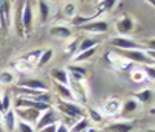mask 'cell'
Returning a JSON list of instances; mask_svg holds the SVG:
<instances>
[{
    "mask_svg": "<svg viewBox=\"0 0 155 132\" xmlns=\"http://www.w3.org/2000/svg\"><path fill=\"white\" fill-rule=\"evenodd\" d=\"M120 53L124 58L130 59L134 62H140V64H152L153 62V59L149 58L147 53L141 51V50H120Z\"/></svg>",
    "mask_w": 155,
    "mask_h": 132,
    "instance_id": "1",
    "label": "cell"
},
{
    "mask_svg": "<svg viewBox=\"0 0 155 132\" xmlns=\"http://www.w3.org/2000/svg\"><path fill=\"white\" fill-rule=\"evenodd\" d=\"M58 109L62 113H65L67 117H70V118H79V117H82V109L79 107V106H76L74 103L59 101L58 103Z\"/></svg>",
    "mask_w": 155,
    "mask_h": 132,
    "instance_id": "2",
    "label": "cell"
},
{
    "mask_svg": "<svg viewBox=\"0 0 155 132\" xmlns=\"http://www.w3.org/2000/svg\"><path fill=\"white\" fill-rule=\"evenodd\" d=\"M56 120H58V113H56V110H53L51 107H48V109L44 112V115H42V117L36 121V123H37V129L41 130V129H42V127H45V126L54 124V123H56Z\"/></svg>",
    "mask_w": 155,
    "mask_h": 132,
    "instance_id": "3",
    "label": "cell"
},
{
    "mask_svg": "<svg viewBox=\"0 0 155 132\" xmlns=\"http://www.w3.org/2000/svg\"><path fill=\"white\" fill-rule=\"evenodd\" d=\"M14 112L22 118V121H25V123H28V121H37V120H39V115H41V110H37V109H31V107L16 109Z\"/></svg>",
    "mask_w": 155,
    "mask_h": 132,
    "instance_id": "4",
    "label": "cell"
},
{
    "mask_svg": "<svg viewBox=\"0 0 155 132\" xmlns=\"http://www.w3.org/2000/svg\"><path fill=\"white\" fill-rule=\"evenodd\" d=\"M112 45L116 47L118 50H137L140 45L134 41H130V39L127 37H115L112 39Z\"/></svg>",
    "mask_w": 155,
    "mask_h": 132,
    "instance_id": "5",
    "label": "cell"
},
{
    "mask_svg": "<svg viewBox=\"0 0 155 132\" xmlns=\"http://www.w3.org/2000/svg\"><path fill=\"white\" fill-rule=\"evenodd\" d=\"M31 20H33V12H31V5L27 2L25 3V8L22 11V17H20V25L23 28L30 30L31 28Z\"/></svg>",
    "mask_w": 155,
    "mask_h": 132,
    "instance_id": "6",
    "label": "cell"
},
{
    "mask_svg": "<svg viewBox=\"0 0 155 132\" xmlns=\"http://www.w3.org/2000/svg\"><path fill=\"white\" fill-rule=\"evenodd\" d=\"M82 30L85 31H93V33H104L107 31V22L104 20H99V22H92V23H87L81 26Z\"/></svg>",
    "mask_w": 155,
    "mask_h": 132,
    "instance_id": "7",
    "label": "cell"
},
{
    "mask_svg": "<svg viewBox=\"0 0 155 132\" xmlns=\"http://www.w3.org/2000/svg\"><path fill=\"white\" fill-rule=\"evenodd\" d=\"M20 86L25 87V89H30V90H39V92H45L47 90L45 83L37 81V79H28V81H23Z\"/></svg>",
    "mask_w": 155,
    "mask_h": 132,
    "instance_id": "8",
    "label": "cell"
},
{
    "mask_svg": "<svg viewBox=\"0 0 155 132\" xmlns=\"http://www.w3.org/2000/svg\"><path fill=\"white\" fill-rule=\"evenodd\" d=\"M132 127L134 126L127 121H118V123H112L110 126H107V130H110V132H130Z\"/></svg>",
    "mask_w": 155,
    "mask_h": 132,
    "instance_id": "9",
    "label": "cell"
},
{
    "mask_svg": "<svg viewBox=\"0 0 155 132\" xmlns=\"http://www.w3.org/2000/svg\"><path fill=\"white\" fill-rule=\"evenodd\" d=\"M116 28H118V31L121 34H129L134 30V22L129 17H124V19H121L118 23H116Z\"/></svg>",
    "mask_w": 155,
    "mask_h": 132,
    "instance_id": "10",
    "label": "cell"
},
{
    "mask_svg": "<svg viewBox=\"0 0 155 132\" xmlns=\"http://www.w3.org/2000/svg\"><path fill=\"white\" fill-rule=\"evenodd\" d=\"M51 36H54L58 39H67L71 36V31L68 28H65V26H53V28L50 30Z\"/></svg>",
    "mask_w": 155,
    "mask_h": 132,
    "instance_id": "11",
    "label": "cell"
},
{
    "mask_svg": "<svg viewBox=\"0 0 155 132\" xmlns=\"http://www.w3.org/2000/svg\"><path fill=\"white\" fill-rule=\"evenodd\" d=\"M54 87H56V92H58V95H59V96H62L64 100H73V92H71L67 86L56 83Z\"/></svg>",
    "mask_w": 155,
    "mask_h": 132,
    "instance_id": "12",
    "label": "cell"
},
{
    "mask_svg": "<svg viewBox=\"0 0 155 132\" xmlns=\"http://www.w3.org/2000/svg\"><path fill=\"white\" fill-rule=\"evenodd\" d=\"M16 126V112L14 110H6L5 112V127L6 130H12Z\"/></svg>",
    "mask_w": 155,
    "mask_h": 132,
    "instance_id": "13",
    "label": "cell"
},
{
    "mask_svg": "<svg viewBox=\"0 0 155 132\" xmlns=\"http://www.w3.org/2000/svg\"><path fill=\"white\" fill-rule=\"evenodd\" d=\"M53 78L56 79L59 84H64V86L68 84V76H67V72L65 70H61V69L53 70Z\"/></svg>",
    "mask_w": 155,
    "mask_h": 132,
    "instance_id": "14",
    "label": "cell"
},
{
    "mask_svg": "<svg viewBox=\"0 0 155 132\" xmlns=\"http://www.w3.org/2000/svg\"><path fill=\"white\" fill-rule=\"evenodd\" d=\"M98 45V41H93V39H88V37H84L82 41H81V44L78 45V50L76 51H85V50H88V48H93V47H96Z\"/></svg>",
    "mask_w": 155,
    "mask_h": 132,
    "instance_id": "15",
    "label": "cell"
},
{
    "mask_svg": "<svg viewBox=\"0 0 155 132\" xmlns=\"http://www.w3.org/2000/svg\"><path fill=\"white\" fill-rule=\"evenodd\" d=\"M135 98H137L138 101H141V103H149V101H152V98H153V90H152V89H146V90H143V92H140V93H137Z\"/></svg>",
    "mask_w": 155,
    "mask_h": 132,
    "instance_id": "16",
    "label": "cell"
},
{
    "mask_svg": "<svg viewBox=\"0 0 155 132\" xmlns=\"http://www.w3.org/2000/svg\"><path fill=\"white\" fill-rule=\"evenodd\" d=\"M120 107H121V104H120V101H118V100H110V101H107V103H106L104 110H106L109 115H112V113H115V112H118V110H120Z\"/></svg>",
    "mask_w": 155,
    "mask_h": 132,
    "instance_id": "17",
    "label": "cell"
},
{
    "mask_svg": "<svg viewBox=\"0 0 155 132\" xmlns=\"http://www.w3.org/2000/svg\"><path fill=\"white\" fill-rule=\"evenodd\" d=\"M137 107H138V103H137L135 100H127V101L124 103V106H123L121 112H123L124 115H127V113L135 112V110H137Z\"/></svg>",
    "mask_w": 155,
    "mask_h": 132,
    "instance_id": "18",
    "label": "cell"
},
{
    "mask_svg": "<svg viewBox=\"0 0 155 132\" xmlns=\"http://www.w3.org/2000/svg\"><path fill=\"white\" fill-rule=\"evenodd\" d=\"M70 72L73 73V81H81V79H84V76H85V69H82V67L71 65Z\"/></svg>",
    "mask_w": 155,
    "mask_h": 132,
    "instance_id": "19",
    "label": "cell"
},
{
    "mask_svg": "<svg viewBox=\"0 0 155 132\" xmlns=\"http://www.w3.org/2000/svg\"><path fill=\"white\" fill-rule=\"evenodd\" d=\"M88 126H90V121L85 120V118H82V120H79L76 124H73L71 132H84V130L88 129Z\"/></svg>",
    "mask_w": 155,
    "mask_h": 132,
    "instance_id": "20",
    "label": "cell"
},
{
    "mask_svg": "<svg viewBox=\"0 0 155 132\" xmlns=\"http://www.w3.org/2000/svg\"><path fill=\"white\" fill-rule=\"evenodd\" d=\"M39 6H41V20H42V22H47L48 14H50V8H48V5L44 2V0H41V2H39Z\"/></svg>",
    "mask_w": 155,
    "mask_h": 132,
    "instance_id": "21",
    "label": "cell"
},
{
    "mask_svg": "<svg viewBox=\"0 0 155 132\" xmlns=\"http://www.w3.org/2000/svg\"><path fill=\"white\" fill-rule=\"evenodd\" d=\"M95 51H96V47L88 48V50H85V51H81V55H79V56H76V61H85V59H88L90 56H93V55H95Z\"/></svg>",
    "mask_w": 155,
    "mask_h": 132,
    "instance_id": "22",
    "label": "cell"
},
{
    "mask_svg": "<svg viewBox=\"0 0 155 132\" xmlns=\"http://www.w3.org/2000/svg\"><path fill=\"white\" fill-rule=\"evenodd\" d=\"M51 58H53V50H47V51H44V53H42V58L39 59V65H41V67H42V65H45Z\"/></svg>",
    "mask_w": 155,
    "mask_h": 132,
    "instance_id": "23",
    "label": "cell"
},
{
    "mask_svg": "<svg viewBox=\"0 0 155 132\" xmlns=\"http://www.w3.org/2000/svg\"><path fill=\"white\" fill-rule=\"evenodd\" d=\"M115 3H116V0H102L98 8H101L102 11H107V9H110L112 6H115Z\"/></svg>",
    "mask_w": 155,
    "mask_h": 132,
    "instance_id": "24",
    "label": "cell"
},
{
    "mask_svg": "<svg viewBox=\"0 0 155 132\" xmlns=\"http://www.w3.org/2000/svg\"><path fill=\"white\" fill-rule=\"evenodd\" d=\"M12 79H14V76H12L11 73H8V72H3L2 75H0V83L2 84H11Z\"/></svg>",
    "mask_w": 155,
    "mask_h": 132,
    "instance_id": "25",
    "label": "cell"
},
{
    "mask_svg": "<svg viewBox=\"0 0 155 132\" xmlns=\"http://www.w3.org/2000/svg\"><path fill=\"white\" fill-rule=\"evenodd\" d=\"M8 107H9V95H3L2 103H0V113H2V112H6Z\"/></svg>",
    "mask_w": 155,
    "mask_h": 132,
    "instance_id": "26",
    "label": "cell"
},
{
    "mask_svg": "<svg viewBox=\"0 0 155 132\" xmlns=\"http://www.w3.org/2000/svg\"><path fill=\"white\" fill-rule=\"evenodd\" d=\"M88 113H90V117H92V120H93V121H96V123H99V121L102 120L101 113H99L98 110H95V109H90V110H88Z\"/></svg>",
    "mask_w": 155,
    "mask_h": 132,
    "instance_id": "27",
    "label": "cell"
},
{
    "mask_svg": "<svg viewBox=\"0 0 155 132\" xmlns=\"http://www.w3.org/2000/svg\"><path fill=\"white\" fill-rule=\"evenodd\" d=\"M19 130L20 132H34L33 127L28 123H25V121H19Z\"/></svg>",
    "mask_w": 155,
    "mask_h": 132,
    "instance_id": "28",
    "label": "cell"
},
{
    "mask_svg": "<svg viewBox=\"0 0 155 132\" xmlns=\"http://www.w3.org/2000/svg\"><path fill=\"white\" fill-rule=\"evenodd\" d=\"M56 123L54 124H50V126H45V127H42L41 129V132H56Z\"/></svg>",
    "mask_w": 155,
    "mask_h": 132,
    "instance_id": "29",
    "label": "cell"
},
{
    "mask_svg": "<svg viewBox=\"0 0 155 132\" xmlns=\"http://www.w3.org/2000/svg\"><path fill=\"white\" fill-rule=\"evenodd\" d=\"M132 78H134V81H141L144 76H141L140 72H134V73H132Z\"/></svg>",
    "mask_w": 155,
    "mask_h": 132,
    "instance_id": "30",
    "label": "cell"
},
{
    "mask_svg": "<svg viewBox=\"0 0 155 132\" xmlns=\"http://www.w3.org/2000/svg\"><path fill=\"white\" fill-rule=\"evenodd\" d=\"M56 132H68V127H67L65 124H59V126L56 127Z\"/></svg>",
    "mask_w": 155,
    "mask_h": 132,
    "instance_id": "31",
    "label": "cell"
},
{
    "mask_svg": "<svg viewBox=\"0 0 155 132\" xmlns=\"http://www.w3.org/2000/svg\"><path fill=\"white\" fill-rule=\"evenodd\" d=\"M146 73H147V76L150 79H153V67H152V65H150V67H146Z\"/></svg>",
    "mask_w": 155,
    "mask_h": 132,
    "instance_id": "32",
    "label": "cell"
},
{
    "mask_svg": "<svg viewBox=\"0 0 155 132\" xmlns=\"http://www.w3.org/2000/svg\"><path fill=\"white\" fill-rule=\"evenodd\" d=\"M73 9H74V6H73V5H68V6L65 8V12H67V14H73Z\"/></svg>",
    "mask_w": 155,
    "mask_h": 132,
    "instance_id": "33",
    "label": "cell"
},
{
    "mask_svg": "<svg viewBox=\"0 0 155 132\" xmlns=\"http://www.w3.org/2000/svg\"><path fill=\"white\" fill-rule=\"evenodd\" d=\"M85 132H96V129H87Z\"/></svg>",
    "mask_w": 155,
    "mask_h": 132,
    "instance_id": "34",
    "label": "cell"
},
{
    "mask_svg": "<svg viewBox=\"0 0 155 132\" xmlns=\"http://www.w3.org/2000/svg\"><path fill=\"white\" fill-rule=\"evenodd\" d=\"M147 2H149L150 5H153V0H147Z\"/></svg>",
    "mask_w": 155,
    "mask_h": 132,
    "instance_id": "35",
    "label": "cell"
},
{
    "mask_svg": "<svg viewBox=\"0 0 155 132\" xmlns=\"http://www.w3.org/2000/svg\"><path fill=\"white\" fill-rule=\"evenodd\" d=\"M149 132H153V130H152V129H150V130H149Z\"/></svg>",
    "mask_w": 155,
    "mask_h": 132,
    "instance_id": "36",
    "label": "cell"
}]
</instances>
